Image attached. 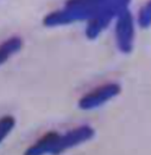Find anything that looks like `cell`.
Wrapping results in <instances>:
<instances>
[{
	"instance_id": "1",
	"label": "cell",
	"mask_w": 151,
	"mask_h": 155,
	"mask_svg": "<svg viewBox=\"0 0 151 155\" xmlns=\"http://www.w3.org/2000/svg\"><path fill=\"white\" fill-rule=\"evenodd\" d=\"M111 0H67L64 6L60 10L51 11L43 18L45 27H60L88 21Z\"/></svg>"
},
{
	"instance_id": "2",
	"label": "cell",
	"mask_w": 151,
	"mask_h": 155,
	"mask_svg": "<svg viewBox=\"0 0 151 155\" xmlns=\"http://www.w3.org/2000/svg\"><path fill=\"white\" fill-rule=\"evenodd\" d=\"M131 0H111L100 12H98L92 19L87 21L85 28V35L89 40L99 38L101 33L115 20L118 14L128 8Z\"/></svg>"
},
{
	"instance_id": "3",
	"label": "cell",
	"mask_w": 151,
	"mask_h": 155,
	"mask_svg": "<svg viewBox=\"0 0 151 155\" xmlns=\"http://www.w3.org/2000/svg\"><path fill=\"white\" fill-rule=\"evenodd\" d=\"M114 40L119 52L130 54L135 49L136 40V19L130 8L118 14L114 20Z\"/></svg>"
},
{
	"instance_id": "4",
	"label": "cell",
	"mask_w": 151,
	"mask_h": 155,
	"mask_svg": "<svg viewBox=\"0 0 151 155\" xmlns=\"http://www.w3.org/2000/svg\"><path fill=\"white\" fill-rule=\"evenodd\" d=\"M120 92H121V85L119 83L107 82L83 94L77 101V107L85 111L95 110L108 103L110 101H112L117 96H119Z\"/></svg>"
},
{
	"instance_id": "5",
	"label": "cell",
	"mask_w": 151,
	"mask_h": 155,
	"mask_svg": "<svg viewBox=\"0 0 151 155\" xmlns=\"http://www.w3.org/2000/svg\"><path fill=\"white\" fill-rule=\"evenodd\" d=\"M95 136V129L89 124H81L61 134L52 155H61L83 143L89 142Z\"/></svg>"
},
{
	"instance_id": "6",
	"label": "cell",
	"mask_w": 151,
	"mask_h": 155,
	"mask_svg": "<svg viewBox=\"0 0 151 155\" xmlns=\"http://www.w3.org/2000/svg\"><path fill=\"white\" fill-rule=\"evenodd\" d=\"M60 137V133L48 131L35 143L27 147L23 155H52Z\"/></svg>"
},
{
	"instance_id": "7",
	"label": "cell",
	"mask_w": 151,
	"mask_h": 155,
	"mask_svg": "<svg viewBox=\"0 0 151 155\" xmlns=\"http://www.w3.org/2000/svg\"><path fill=\"white\" fill-rule=\"evenodd\" d=\"M24 40L20 36H11L0 43V66L6 64L12 57L22 51Z\"/></svg>"
},
{
	"instance_id": "8",
	"label": "cell",
	"mask_w": 151,
	"mask_h": 155,
	"mask_svg": "<svg viewBox=\"0 0 151 155\" xmlns=\"http://www.w3.org/2000/svg\"><path fill=\"white\" fill-rule=\"evenodd\" d=\"M136 24L143 30L151 27V0H146L140 6L136 17Z\"/></svg>"
},
{
	"instance_id": "9",
	"label": "cell",
	"mask_w": 151,
	"mask_h": 155,
	"mask_svg": "<svg viewBox=\"0 0 151 155\" xmlns=\"http://www.w3.org/2000/svg\"><path fill=\"white\" fill-rule=\"evenodd\" d=\"M16 117L13 115H4L0 117V146L10 136L16 127Z\"/></svg>"
}]
</instances>
